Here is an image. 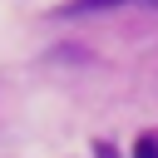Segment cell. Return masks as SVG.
<instances>
[{
  "instance_id": "1",
  "label": "cell",
  "mask_w": 158,
  "mask_h": 158,
  "mask_svg": "<svg viewBox=\"0 0 158 158\" xmlns=\"http://www.w3.org/2000/svg\"><path fill=\"white\" fill-rule=\"evenodd\" d=\"M114 5H123V0H74V5H64L59 15H89V10H114Z\"/></svg>"
},
{
  "instance_id": "2",
  "label": "cell",
  "mask_w": 158,
  "mask_h": 158,
  "mask_svg": "<svg viewBox=\"0 0 158 158\" xmlns=\"http://www.w3.org/2000/svg\"><path fill=\"white\" fill-rule=\"evenodd\" d=\"M133 158H158V133H143L133 143Z\"/></svg>"
},
{
  "instance_id": "3",
  "label": "cell",
  "mask_w": 158,
  "mask_h": 158,
  "mask_svg": "<svg viewBox=\"0 0 158 158\" xmlns=\"http://www.w3.org/2000/svg\"><path fill=\"white\" fill-rule=\"evenodd\" d=\"M148 5H158V0H148Z\"/></svg>"
}]
</instances>
